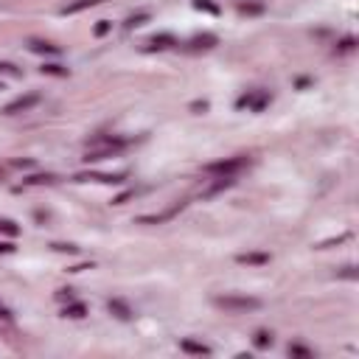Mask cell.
Instances as JSON below:
<instances>
[{
	"instance_id": "cell-10",
	"label": "cell",
	"mask_w": 359,
	"mask_h": 359,
	"mask_svg": "<svg viewBox=\"0 0 359 359\" xmlns=\"http://www.w3.org/2000/svg\"><path fill=\"white\" fill-rule=\"evenodd\" d=\"M98 3H104V0H73V3L62 6V9H59V14H79V12H85V9L98 6Z\"/></svg>"
},
{
	"instance_id": "cell-15",
	"label": "cell",
	"mask_w": 359,
	"mask_h": 359,
	"mask_svg": "<svg viewBox=\"0 0 359 359\" xmlns=\"http://www.w3.org/2000/svg\"><path fill=\"white\" fill-rule=\"evenodd\" d=\"M28 48L34 51V54H59V48H56V45L43 43V39H31V43H28Z\"/></svg>"
},
{
	"instance_id": "cell-8",
	"label": "cell",
	"mask_w": 359,
	"mask_h": 359,
	"mask_svg": "<svg viewBox=\"0 0 359 359\" xmlns=\"http://www.w3.org/2000/svg\"><path fill=\"white\" fill-rule=\"evenodd\" d=\"M216 43H219V39H216V34H196V37H191L188 51H211Z\"/></svg>"
},
{
	"instance_id": "cell-1",
	"label": "cell",
	"mask_w": 359,
	"mask_h": 359,
	"mask_svg": "<svg viewBox=\"0 0 359 359\" xmlns=\"http://www.w3.org/2000/svg\"><path fill=\"white\" fill-rule=\"evenodd\" d=\"M213 306L236 314V311H256L261 306V300L250 298V295H219V298H213Z\"/></svg>"
},
{
	"instance_id": "cell-28",
	"label": "cell",
	"mask_w": 359,
	"mask_h": 359,
	"mask_svg": "<svg viewBox=\"0 0 359 359\" xmlns=\"http://www.w3.org/2000/svg\"><path fill=\"white\" fill-rule=\"evenodd\" d=\"M132 196H135V191H124L121 196H115V200H112V205H124V202L132 200Z\"/></svg>"
},
{
	"instance_id": "cell-5",
	"label": "cell",
	"mask_w": 359,
	"mask_h": 359,
	"mask_svg": "<svg viewBox=\"0 0 359 359\" xmlns=\"http://www.w3.org/2000/svg\"><path fill=\"white\" fill-rule=\"evenodd\" d=\"M185 208V202H174V205L169 208V211H163V213H146V216H138V225H163V222H169V219H174L177 213Z\"/></svg>"
},
{
	"instance_id": "cell-23",
	"label": "cell",
	"mask_w": 359,
	"mask_h": 359,
	"mask_svg": "<svg viewBox=\"0 0 359 359\" xmlns=\"http://www.w3.org/2000/svg\"><path fill=\"white\" fill-rule=\"evenodd\" d=\"M110 28H112V23H107V20H98L96 28H93V34H96V37H107V34H110Z\"/></svg>"
},
{
	"instance_id": "cell-9",
	"label": "cell",
	"mask_w": 359,
	"mask_h": 359,
	"mask_svg": "<svg viewBox=\"0 0 359 359\" xmlns=\"http://www.w3.org/2000/svg\"><path fill=\"white\" fill-rule=\"evenodd\" d=\"M238 264H247V267H264L269 264V253H244V256H236Z\"/></svg>"
},
{
	"instance_id": "cell-17",
	"label": "cell",
	"mask_w": 359,
	"mask_h": 359,
	"mask_svg": "<svg viewBox=\"0 0 359 359\" xmlns=\"http://www.w3.org/2000/svg\"><path fill=\"white\" fill-rule=\"evenodd\" d=\"M289 356H300V359H311L314 356V351L306 345H289Z\"/></svg>"
},
{
	"instance_id": "cell-18",
	"label": "cell",
	"mask_w": 359,
	"mask_h": 359,
	"mask_svg": "<svg viewBox=\"0 0 359 359\" xmlns=\"http://www.w3.org/2000/svg\"><path fill=\"white\" fill-rule=\"evenodd\" d=\"M194 9L208 12V14H219V6H216V3H211V0H194Z\"/></svg>"
},
{
	"instance_id": "cell-26",
	"label": "cell",
	"mask_w": 359,
	"mask_h": 359,
	"mask_svg": "<svg viewBox=\"0 0 359 359\" xmlns=\"http://www.w3.org/2000/svg\"><path fill=\"white\" fill-rule=\"evenodd\" d=\"M54 250H59V253H79V247L76 244H51Z\"/></svg>"
},
{
	"instance_id": "cell-3",
	"label": "cell",
	"mask_w": 359,
	"mask_h": 359,
	"mask_svg": "<svg viewBox=\"0 0 359 359\" xmlns=\"http://www.w3.org/2000/svg\"><path fill=\"white\" fill-rule=\"evenodd\" d=\"M104 183V185H121L127 180V171H115V174H98V171H82L76 174V183Z\"/></svg>"
},
{
	"instance_id": "cell-11",
	"label": "cell",
	"mask_w": 359,
	"mask_h": 359,
	"mask_svg": "<svg viewBox=\"0 0 359 359\" xmlns=\"http://www.w3.org/2000/svg\"><path fill=\"white\" fill-rule=\"evenodd\" d=\"M174 45V37L171 34H157V37H152L146 43V51H166V48H171Z\"/></svg>"
},
{
	"instance_id": "cell-30",
	"label": "cell",
	"mask_w": 359,
	"mask_h": 359,
	"mask_svg": "<svg viewBox=\"0 0 359 359\" xmlns=\"http://www.w3.org/2000/svg\"><path fill=\"white\" fill-rule=\"evenodd\" d=\"M351 48H353V39H351V37L342 39V43H340V51H351Z\"/></svg>"
},
{
	"instance_id": "cell-14",
	"label": "cell",
	"mask_w": 359,
	"mask_h": 359,
	"mask_svg": "<svg viewBox=\"0 0 359 359\" xmlns=\"http://www.w3.org/2000/svg\"><path fill=\"white\" fill-rule=\"evenodd\" d=\"M87 314V306L85 303H76V300H70V303L62 309V317H73V320H79V317Z\"/></svg>"
},
{
	"instance_id": "cell-20",
	"label": "cell",
	"mask_w": 359,
	"mask_h": 359,
	"mask_svg": "<svg viewBox=\"0 0 359 359\" xmlns=\"http://www.w3.org/2000/svg\"><path fill=\"white\" fill-rule=\"evenodd\" d=\"M238 12L242 14H261L264 3H238Z\"/></svg>"
},
{
	"instance_id": "cell-13",
	"label": "cell",
	"mask_w": 359,
	"mask_h": 359,
	"mask_svg": "<svg viewBox=\"0 0 359 359\" xmlns=\"http://www.w3.org/2000/svg\"><path fill=\"white\" fill-rule=\"evenodd\" d=\"M180 348H183L185 353H196V356H208V353H211V348H208L205 342H194V340H183Z\"/></svg>"
},
{
	"instance_id": "cell-24",
	"label": "cell",
	"mask_w": 359,
	"mask_h": 359,
	"mask_svg": "<svg viewBox=\"0 0 359 359\" xmlns=\"http://www.w3.org/2000/svg\"><path fill=\"white\" fill-rule=\"evenodd\" d=\"M0 233H6V236H17V233H20V227L14 225V222L3 219V222H0Z\"/></svg>"
},
{
	"instance_id": "cell-6",
	"label": "cell",
	"mask_w": 359,
	"mask_h": 359,
	"mask_svg": "<svg viewBox=\"0 0 359 359\" xmlns=\"http://www.w3.org/2000/svg\"><path fill=\"white\" fill-rule=\"evenodd\" d=\"M39 104V93H28V96H20V98H14L12 104H6V115H17V112H25V110H31V107H37Z\"/></svg>"
},
{
	"instance_id": "cell-12",
	"label": "cell",
	"mask_w": 359,
	"mask_h": 359,
	"mask_svg": "<svg viewBox=\"0 0 359 359\" xmlns=\"http://www.w3.org/2000/svg\"><path fill=\"white\" fill-rule=\"evenodd\" d=\"M107 309L112 311V314L118 317V320H129V317H132V309H129L127 303H124V300H110V303H107Z\"/></svg>"
},
{
	"instance_id": "cell-19",
	"label": "cell",
	"mask_w": 359,
	"mask_h": 359,
	"mask_svg": "<svg viewBox=\"0 0 359 359\" xmlns=\"http://www.w3.org/2000/svg\"><path fill=\"white\" fill-rule=\"evenodd\" d=\"M54 180H56L54 174H34L25 180V185H45V183H54Z\"/></svg>"
},
{
	"instance_id": "cell-25",
	"label": "cell",
	"mask_w": 359,
	"mask_h": 359,
	"mask_svg": "<svg viewBox=\"0 0 359 359\" xmlns=\"http://www.w3.org/2000/svg\"><path fill=\"white\" fill-rule=\"evenodd\" d=\"M0 73H6V76H14V79H17V76H23L17 70V67L12 65V62H0Z\"/></svg>"
},
{
	"instance_id": "cell-27",
	"label": "cell",
	"mask_w": 359,
	"mask_h": 359,
	"mask_svg": "<svg viewBox=\"0 0 359 359\" xmlns=\"http://www.w3.org/2000/svg\"><path fill=\"white\" fill-rule=\"evenodd\" d=\"M56 300H62V303H70V300H73V292H70V289H59V292H56Z\"/></svg>"
},
{
	"instance_id": "cell-31",
	"label": "cell",
	"mask_w": 359,
	"mask_h": 359,
	"mask_svg": "<svg viewBox=\"0 0 359 359\" xmlns=\"http://www.w3.org/2000/svg\"><path fill=\"white\" fill-rule=\"evenodd\" d=\"M342 275H345V278H356V272H353V267H345V272H342Z\"/></svg>"
},
{
	"instance_id": "cell-21",
	"label": "cell",
	"mask_w": 359,
	"mask_h": 359,
	"mask_svg": "<svg viewBox=\"0 0 359 359\" xmlns=\"http://www.w3.org/2000/svg\"><path fill=\"white\" fill-rule=\"evenodd\" d=\"M45 76H67V67H62V65H45V67H39Z\"/></svg>"
},
{
	"instance_id": "cell-7",
	"label": "cell",
	"mask_w": 359,
	"mask_h": 359,
	"mask_svg": "<svg viewBox=\"0 0 359 359\" xmlns=\"http://www.w3.org/2000/svg\"><path fill=\"white\" fill-rule=\"evenodd\" d=\"M233 185H236V177H233V174H225V177H219V180H216V183H213L211 188H205V191H202V200H213V196H216V194H222V191L233 188Z\"/></svg>"
},
{
	"instance_id": "cell-4",
	"label": "cell",
	"mask_w": 359,
	"mask_h": 359,
	"mask_svg": "<svg viewBox=\"0 0 359 359\" xmlns=\"http://www.w3.org/2000/svg\"><path fill=\"white\" fill-rule=\"evenodd\" d=\"M269 101H272V98H269V93H264V90H253V93H247V96L238 98L236 107H242V110L247 107V110H253V112H261Z\"/></svg>"
},
{
	"instance_id": "cell-2",
	"label": "cell",
	"mask_w": 359,
	"mask_h": 359,
	"mask_svg": "<svg viewBox=\"0 0 359 359\" xmlns=\"http://www.w3.org/2000/svg\"><path fill=\"white\" fill-rule=\"evenodd\" d=\"M247 166H250V157H247V154H238V157H225V160H216V163H208L205 174H219V177L233 174V177H236L238 171L247 169Z\"/></svg>"
},
{
	"instance_id": "cell-29",
	"label": "cell",
	"mask_w": 359,
	"mask_h": 359,
	"mask_svg": "<svg viewBox=\"0 0 359 359\" xmlns=\"http://www.w3.org/2000/svg\"><path fill=\"white\" fill-rule=\"evenodd\" d=\"M191 110H194V112H205L208 110V101H194V104H191Z\"/></svg>"
},
{
	"instance_id": "cell-16",
	"label": "cell",
	"mask_w": 359,
	"mask_h": 359,
	"mask_svg": "<svg viewBox=\"0 0 359 359\" xmlns=\"http://www.w3.org/2000/svg\"><path fill=\"white\" fill-rule=\"evenodd\" d=\"M253 342H256V348H269L272 345V334L269 331H256V337H253Z\"/></svg>"
},
{
	"instance_id": "cell-22",
	"label": "cell",
	"mask_w": 359,
	"mask_h": 359,
	"mask_svg": "<svg viewBox=\"0 0 359 359\" xmlns=\"http://www.w3.org/2000/svg\"><path fill=\"white\" fill-rule=\"evenodd\" d=\"M149 20V14L146 12H140V14H132V17L127 20V28H138V25H143Z\"/></svg>"
}]
</instances>
